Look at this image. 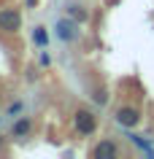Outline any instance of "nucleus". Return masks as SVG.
Masks as SVG:
<instances>
[{"instance_id": "obj_9", "label": "nucleus", "mask_w": 154, "mask_h": 159, "mask_svg": "<svg viewBox=\"0 0 154 159\" xmlns=\"http://www.w3.org/2000/svg\"><path fill=\"white\" fill-rule=\"evenodd\" d=\"M105 100H108V94L103 92V89H100V92H95V102H97V105H103Z\"/></svg>"}, {"instance_id": "obj_8", "label": "nucleus", "mask_w": 154, "mask_h": 159, "mask_svg": "<svg viewBox=\"0 0 154 159\" xmlns=\"http://www.w3.org/2000/svg\"><path fill=\"white\" fill-rule=\"evenodd\" d=\"M70 16H76L78 22H84V19H86V11H81L78 6H70Z\"/></svg>"}, {"instance_id": "obj_3", "label": "nucleus", "mask_w": 154, "mask_h": 159, "mask_svg": "<svg viewBox=\"0 0 154 159\" xmlns=\"http://www.w3.org/2000/svg\"><path fill=\"white\" fill-rule=\"evenodd\" d=\"M116 121L122 127H135L141 121V113H138V108H119L116 111Z\"/></svg>"}, {"instance_id": "obj_4", "label": "nucleus", "mask_w": 154, "mask_h": 159, "mask_svg": "<svg viewBox=\"0 0 154 159\" xmlns=\"http://www.w3.org/2000/svg\"><path fill=\"white\" fill-rule=\"evenodd\" d=\"M92 154H95L97 159H105V157H116V154H119V148H116V143L103 140V143H97V146H95Z\"/></svg>"}, {"instance_id": "obj_6", "label": "nucleus", "mask_w": 154, "mask_h": 159, "mask_svg": "<svg viewBox=\"0 0 154 159\" xmlns=\"http://www.w3.org/2000/svg\"><path fill=\"white\" fill-rule=\"evenodd\" d=\"M33 41L38 43V46H46V33H43V27H35V33H33Z\"/></svg>"}, {"instance_id": "obj_10", "label": "nucleus", "mask_w": 154, "mask_h": 159, "mask_svg": "<svg viewBox=\"0 0 154 159\" xmlns=\"http://www.w3.org/2000/svg\"><path fill=\"white\" fill-rule=\"evenodd\" d=\"M19 111H22V105H19V102H14V105H11V108H8V113H11V116H14V113H19Z\"/></svg>"}, {"instance_id": "obj_5", "label": "nucleus", "mask_w": 154, "mask_h": 159, "mask_svg": "<svg viewBox=\"0 0 154 159\" xmlns=\"http://www.w3.org/2000/svg\"><path fill=\"white\" fill-rule=\"evenodd\" d=\"M73 25H70L68 19H60L57 22V38H62V41H73Z\"/></svg>"}, {"instance_id": "obj_7", "label": "nucleus", "mask_w": 154, "mask_h": 159, "mask_svg": "<svg viewBox=\"0 0 154 159\" xmlns=\"http://www.w3.org/2000/svg\"><path fill=\"white\" fill-rule=\"evenodd\" d=\"M27 129H30V121H27V119H22V121L14 124V135H25Z\"/></svg>"}, {"instance_id": "obj_2", "label": "nucleus", "mask_w": 154, "mask_h": 159, "mask_svg": "<svg viewBox=\"0 0 154 159\" xmlns=\"http://www.w3.org/2000/svg\"><path fill=\"white\" fill-rule=\"evenodd\" d=\"M95 127H97V121H95V116L89 113V111H78L76 113V129L81 135H92Z\"/></svg>"}, {"instance_id": "obj_1", "label": "nucleus", "mask_w": 154, "mask_h": 159, "mask_svg": "<svg viewBox=\"0 0 154 159\" xmlns=\"http://www.w3.org/2000/svg\"><path fill=\"white\" fill-rule=\"evenodd\" d=\"M19 25H22V16H19L16 8L0 11V30L3 33H14V30H19Z\"/></svg>"}]
</instances>
